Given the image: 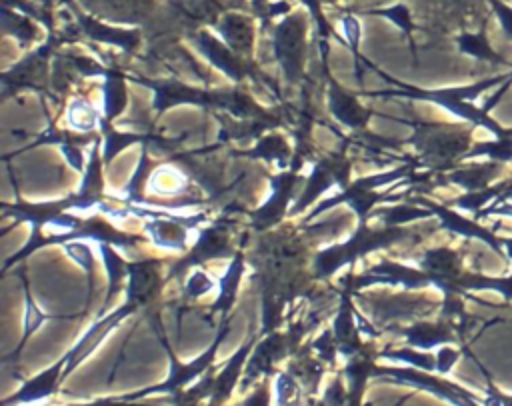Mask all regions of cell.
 <instances>
[{
    "mask_svg": "<svg viewBox=\"0 0 512 406\" xmlns=\"http://www.w3.org/2000/svg\"><path fill=\"white\" fill-rule=\"evenodd\" d=\"M64 366L66 358L62 356L36 376L24 380L14 394L2 400V406H34L52 398L64 382Z\"/></svg>",
    "mask_w": 512,
    "mask_h": 406,
    "instance_id": "1",
    "label": "cell"
},
{
    "mask_svg": "<svg viewBox=\"0 0 512 406\" xmlns=\"http://www.w3.org/2000/svg\"><path fill=\"white\" fill-rule=\"evenodd\" d=\"M132 308H134V304L128 302L124 308L116 310V312L110 314L108 318H104V320L96 322L94 326H90V330H88V332L74 344V348L64 356V358H66L64 378H66L70 372H74V370L100 346V342L106 338V334H108V332L118 324V320H120L124 314H128Z\"/></svg>",
    "mask_w": 512,
    "mask_h": 406,
    "instance_id": "2",
    "label": "cell"
},
{
    "mask_svg": "<svg viewBox=\"0 0 512 406\" xmlns=\"http://www.w3.org/2000/svg\"><path fill=\"white\" fill-rule=\"evenodd\" d=\"M250 356V344H244L240 350H236L226 364L222 366V370H218L214 374V382H212V392L208 398V406H226V402L230 400L238 380L244 376V368Z\"/></svg>",
    "mask_w": 512,
    "mask_h": 406,
    "instance_id": "3",
    "label": "cell"
},
{
    "mask_svg": "<svg viewBox=\"0 0 512 406\" xmlns=\"http://www.w3.org/2000/svg\"><path fill=\"white\" fill-rule=\"evenodd\" d=\"M130 286H128V302L144 304L158 288V270L154 262H138L128 268Z\"/></svg>",
    "mask_w": 512,
    "mask_h": 406,
    "instance_id": "4",
    "label": "cell"
},
{
    "mask_svg": "<svg viewBox=\"0 0 512 406\" xmlns=\"http://www.w3.org/2000/svg\"><path fill=\"white\" fill-rule=\"evenodd\" d=\"M374 368L364 358H352L346 366V400L344 406H364V390Z\"/></svg>",
    "mask_w": 512,
    "mask_h": 406,
    "instance_id": "5",
    "label": "cell"
},
{
    "mask_svg": "<svg viewBox=\"0 0 512 406\" xmlns=\"http://www.w3.org/2000/svg\"><path fill=\"white\" fill-rule=\"evenodd\" d=\"M146 230L156 240V244L170 250H180L186 244L188 236V230L174 220H154L148 224Z\"/></svg>",
    "mask_w": 512,
    "mask_h": 406,
    "instance_id": "6",
    "label": "cell"
},
{
    "mask_svg": "<svg viewBox=\"0 0 512 406\" xmlns=\"http://www.w3.org/2000/svg\"><path fill=\"white\" fill-rule=\"evenodd\" d=\"M274 406H306L304 386L290 372L276 374L274 380Z\"/></svg>",
    "mask_w": 512,
    "mask_h": 406,
    "instance_id": "7",
    "label": "cell"
},
{
    "mask_svg": "<svg viewBox=\"0 0 512 406\" xmlns=\"http://www.w3.org/2000/svg\"><path fill=\"white\" fill-rule=\"evenodd\" d=\"M186 186V178L182 172H178L172 166H162L158 168L150 180H148V190L154 194H162V196H172V194H180V190Z\"/></svg>",
    "mask_w": 512,
    "mask_h": 406,
    "instance_id": "8",
    "label": "cell"
},
{
    "mask_svg": "<svg viewBox=\"0 0 512 406\" xmlns=\"http://www.w3.org/2000/svg\"><path fill=\"white\" fill-rule=\"evenodd\" d=\"M222 36L228 42V46L236 48V50H248L252 34H250V26L244 18L240 16H228L222 22Z\"/></svg>",
    "mask_w": 512,
    "mask_h": 406,
    "instance_id": "9",
    "label": "cell"
},
{
    "mask_svg": "<svg viewBox=\"0 0 512 406\" xmlns=\"http://www.w3.org/2000/svg\"><path fill=\"white\" fill-rule=\"evenodd\" d=\"M68 124L76 130H92L98 124V112L84 100H74L68 108Z\"/></svg>",
    "mask_w": 512,
    "mask_h": 406,
    "instance_id": "10",
    "label": "cell"
},
{
    "mask_svg": "<svg viewBox=\"0 0 512 406\" xmlns=\"http://www.w3.org/2000/svg\"><path fill=\"white\" fill-rule=\"evenodd\" d=\"M332 106H334V114L342 120V122H346V124H350V126H356V124H360L364 118H366V114H364V110L356 104V100L354 98H350L348 94H336V96H332Z\"/></svg>",
    "mask_w": 512,
    "mask_h": 406,
    "instance_id": "11",
    "label": "cell"
},
{
    "mask_svg": "<svg viewBox=\"0 0 512 406\" xmlns=\"http://www.w3.org/2000/svg\"><path fill=\"white\" fill-rule=\"evenodd\" d=\"M126 104V90L120 78H108L106 82V114L116 116Z\"/></svg>",
    "mask_w": 512,
    "mask_h": 406,
    "instance_id": "12",
    "label": "cell"
},
{
    "mask_svg": "<svg viewBox=\"0 0 512 406\" xmlns=\"http://www.w3.org/2000/svg\"><path fill=\"white\" fill-rule=\"evenodd\" d=\"M64 250H66V254H68L76 264H80L84 270L90 272L92 262H94V256H92V250H90L88 244H84V242H68V244L64 246Z\"/></svg>",
    "mask_w": 512,
    "mask_h": 406,
    "instance_id": "13",
    "label": "cell"
},
{
    "mask_svg": "<svg viewBox=\"0 0 512 406\" xmlns=\"http://www.w3.org/2000/svg\"><path fill=\"white\" fill-rule=\"evenodd\" d=\"M272 400H274L272 388H270V384L264 380V382H260V384L252 390V394L246 396L238 406H272V404H274Z\"/></svg>",
    "mask_w": 512,
    "mask_h": 406,
    "instance_id": "14",
    "label": "cell"
},
{
    "mask_svg": "<svg viewBox=\"0 0 512 406\" xmlns=\"http://www.w3.org/2000/svg\"><path fill=\"white\" fill-rule=\"evenodd\" d=\"M58 406H144V404L120 400L118 396H104V398H94V400H86V402H68V404H58ZM174 406H196V404H174Z\"/></svg>",
    "mask_w": 512,
    "mask_h": 406,
    "instance_id": "15",
    "label": "cell"
},
{
    "mask_svg": "<svg viewBox=\"0 0 512 406\" xmlns=\"http://www.w3.org/2000/svg\"><path fill=\"white\" fill-rule=\"evenodd\" d=\"M212 286H214L212 280H210L204 272H194V274L190 276L188 284H186V292H188L190 296H200V294L208 292Z\"/></svg>",
    "mask_w": 512,
    "mask_h": 406,
    "instance_id": "16",
    "label": "cell"
},
{
    "mask_svg": "<svg viewBox=\"0 0 512 406\" xmlns=\"http://www.w3.org/2000/svg\"><path fill=\"white\" fill-rule=\"evenodd\" d=\"M492 4H494V8H496V14H498V18H500L502 26L506 28V32H508V34H512V8H508V6L500 4L498 0H492Z\"/></svg>",
    "mask_w": 512,
    "mask_h": 406,
    "instance_id": "17",
    "label": "cell"
},
{
    "mask_svg": "<svg viewBox=\"0 0 512 406\" xmlns=\"http://www.w3.org/2000/svg\"><path fill=\"white\" fill-rule=\"evenodd\" d=\"M342 24H344V32H346L348 42H350V44H352V48L356 50V46H358V38H360L358 22H356L354 18H344V20H342Z\"/></svg>",
    "mask_w": 512,
    "mask_h": 406,
    "instance_id": "18",
    "label": "cell"
}]
</instances>
